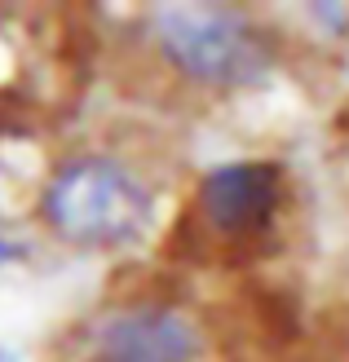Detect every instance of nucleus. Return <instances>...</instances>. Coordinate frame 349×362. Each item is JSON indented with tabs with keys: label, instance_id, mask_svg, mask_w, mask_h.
I'll use <instances>...</instances> for the list:
<instances>
[{
	"label": "nucleus",
	"instance_id": "5",
	"mask_svg": "<svg viewBox=\"0 0 349 362\" xmlns=\"http://www.w3.org/2000/svg\"><path fill=\"white\" fill-rule=\"evenodd\" d=\"M5 261H13V247H9L5 239H0V265H5Z\"/></svg>",
	"mask_w": 349,
	"mask_h": 362
},
{
	"label": "nucleus",
	"instance_id": "2",
	"mask_svg": "<svg viewBox=\"0 0 349 362\" xmlns=\"http://www.w3.org/2000/svg\"><path fill=\"white\" fill-rule=\"evenodd\" d=\"M155 45L190 84L239 88L270 76L274 49L252 18L226 5H168L155 13Z\"/></svg>",
	"mask_w": 349,
	"mask_h": 362
},
{
	"label": "nucleus",
	"instance_id": "1",
	"mask_svg": "<svg viewBox=\"0 0 349 362\" xmlns=\"http://www.w3.org/2000/svg\"><path fill=\"white\" fill-rule=\"evenodd\" d=\"M40 208L76 247H128L155 221V190L115 155H80L49 177Z\"/></svg>",
	"mask_w": 349,
	"mask_h": 362
},
{
	"label": "nucleus",
	"instance_id": "4",
	"mask_svg": "<svg viewBox=\"0 0 349 362\" xmlns=\"http://www.w3.org/2000/svg\"><path fill=\"white\" fill-rule=\"evenodd\" d=\"M204 336L195 318L164 300H137L106 314L93 336L98 362H199Z\"/></svg>",
	"mask_w": 349,
	"mask_h": 362
},
{
	"label": "nucleus",
	"instance_id": "3",
	"mask_svg": "<svg viewBox=\"0 0 349 362\" xmlns=\"http://www.w3.org/2000/svg\"><path fill=\"white\" fill-rule=\"evenodd\" d=\"M287 199V177L270 159H226L199 177L195 208L199 221L222 239H256L274 226Z\"/></svg>",
	"mask_w": 349,
	"mask_h": 362
}]
</instances>
